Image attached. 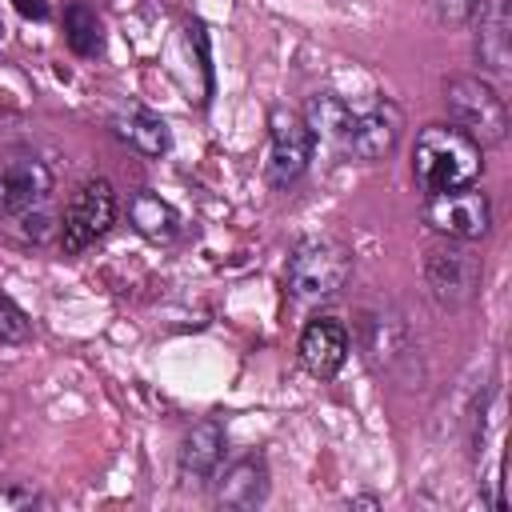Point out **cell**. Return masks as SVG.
<instances>
[{"label": "cell", "instance_id": "cell-15", "mask_svg": "<svg viewBox=\"0 0 512 512\" xmlns=\"http://www.w3.org/2000/svg\"><path fill=\"white\" fill-rule=\"evenodd\" d=\"M128 224L152 244H172L180 236V212L168 200H160L156 192H148V188L128 196Z\"/></svg>", "mask_w": 512, "mask_h": 512}, {"label": "cell", "instance_id": "cell-2", "mask_svg": "<svg viewBox=\"0 0 512 512\" xmlns=\"http://www.w3.org/2000/svg\"><path fill=\"white\" fill-rule=\"evenodd\" d=\"M352 276V248L336 236H300L284 264V284L296 300H328Z\"/></svg>", "mask_w": 512, "mask_h": 512}, {"label": "cell", "instance_id": "cell-13", "mask_svg": "<svg viewBox=\"0 0 512 512\" xmlns=\"http://www.w3.org/2000/svg\"><path fill=\"white\" fill-rule=\"evenodd\" d=\"M112 132H116L128 148H136L140 156H164V152L172 148V132H168L164 116H156V112L144 108V104H124V108H116Z\"/></svg>", "mask_w": 512, "mask_h": 512}, {"label": "cell", "instance_id": "cell-11", "mask_svg": "<svg viewBox=\"0 0 512 512\" xmlns=\"http://www.w3.org/2000/svg\"><path fill=\"white\" fill-rule=\"evenodd\" d=\"M296 356L300 364L320 376V380H332L344 360H348V328L336 320V316H316L304 324L300 332V344H296Z\"/></svg>", "mask_w": 512, "mask_h": 512}, {"label": "cell", "instance_id": "cell-4", "mask_svg": "<svg viewBox=\"0 0 512 512\" xmlns=\"http://www.w3.org/2000/svg\"><path fill=\"white\" fill-rule=\"evenodd\" d=\"M312 152H316V136H312L304 112L276 104L268 112V168H264L268 184L272 188H292L308 172Z\"/></svg>", "mask_w": 512, "mask_h": 512}, {"label": "cell", "instance_id": "cell-21", "mask_svg": "<svg viewBox=\"0 0 512 512\" xmlns=\"http://www.w3.org/2000/svg\"><path fill=\"white\" fill-rule=\"evenodd\" d=\"M12 4H16L24 16H32V20H44V16H48V4H44V0H12Z\"/></svg>", "mask_w": 512, "mask_h": 512}, {"label": "cell", "instance_id": "cell-9", "mask_svg": "<svg viewBox=\"0 0 512 512\" xmlns=\"http://www.w3.org/2000/svg\"><path fill=\"white\" fill-rule=\"evenodd\" d=\"M52 196V168L36 156H12L0 164V220H20L44 208Z\"/></svg>", "mask_w": 512, "mask_h": 512}, {"label": "cell", "instance_id": "cell-19", "mask_svg": "<svg viewBox=\"0 0 512 512\" xmlns=\"http://www.w3.org/2000/svg\"><path fill=\"white\" fill-rule=\"evenodd\" d=\"M432 4V16L444 24V28H464V24H476L480 12L488 8V0H428Z\"/></svg>", "mask_w": 512, "mask_h": 512}, {"label": "cell", "instance_id": "cell-16", "mask_svg": "<svg viewBox=\"0 0 512 512\" xmlns=\"http://www.w3.org/2000/svg\"><path fill=\"white\" fill-rule=\"evenodd\" d=\"M304 120H308L316 140H328V144L340 148L344 136H348V124H352V104L340 100L336 92H316L304 108Z\"/></svg>", "mask_w": 512, "mask_h": 512}, {"label": "cell", "instance_id": "cell-20", "mask_svg": "<svg viewBox=\"0 0 512 512\" xmlns=\"http://www.w3.org/2000/svg\"><path fill=\"white\" fill-rule=\"evenodd\" d=\"M44 496L32 492L28 484H4L0 488V512H28V508H40Z\"/></svg>", "mask_w": 512, "mask_h": 512}, {"label": "cell", "instance_id": "cell-17", "mask_svg": "<svg viewBox=\"0 0 512 512\" xmlns=\"http://www.w3.org/2000/svg\"><path fill=\"white\" fill-rule=\"evenodd\" d=\"M64 40H68V48L76 52V56H84V60H92V56H100L104 52V24H100V16H96V8H88V4H68L64 8Z\"/></svg>", "mask_w": 512, "mask_h": 512}, {"label": "cell", "instance_id": "cell-3", "mask_svg": "<svg viewBox=\"0 0 512 512\" xmlns=\"http://www.w3.org/2000/svg\"><path fill=\"white\" fill-rule=\"evenodd\" d=\"M444 104H448L452 124L460 132H468L480 148L504 144L508 108H504V96L496 92V84H488L484 76H452L444 84Z\"/></svg>", "mask_w": 512, "mask_h": 512}, {"label": "cell", "instance_id": "cell-14", "mask_svg": "<svg viewBox=\"0 0 512 512\" xmlns=\"http://www.w3.org/2000/svg\"><path fill=\"white\" fill-rule=\"evenodd\" d=\"M476 60L488 76H508L512 72V52H508V0H488V8L476 20Z\"/></svg>", "mask_w": 512, "mask_h": 512}, {"label": "cell", "instance_id": "cell-5", "mask_svg": "<svg viewBox=\"0 0 512 512\" xmlns=\"http://www.w3.org/2000/svg\"><path fill=\"white\" fill-rule=\"evenodd\" d=\"M112 224H116V188H112L104 176H88V180L72 192V200H68V208H64V220H60V248H64L68 256H76V252H84L88 244H96Z\"/></svg>", "mask_w": 512, "mask_h": 512}, {"label": "cell", "instance_id": "cell-10", "mask_svg": "<svg viewBox=\"0 0 512 512\" xmlns=\"http://www.w3.org/2000/svg\"><path fill=\"white\" fill-rule=\"evenodd\" d=\"M224 460V424L220 420H200L184 432L180 452H176V472L184 488H204Z\"/></svg>", "mask_w": 512, "mask_h": 512}, {"label": "cell", "instance_id": "cell-22", "mask_svg": "<svg viewBox=\"0 0 512 512\" xmlns=\"http://www.w3.org/2000/svg\"><path fill=\"white\" fill-rule=\"evenodd\" d=\"M376 504H380L376 496H356V500H352V508H376Z\"/></svg>", "mask_w": 512, "mask_h": 512}, {"label": "cell", "instance_id": "cell-6", "mask_svg": "<svg viewBox=\"0 0 512 512\" xmlns=\"http://www.w3.org/2000/svg\"><path fill=\"white\" fill-rule=\"evenodd\" d=\"M480 276H484V264L468 248V240H444V244L428 248L424 280H428V292H432V300L440 308L468 304L476 296V288H480Z\"/></svg>", "mask_w": 512, "mask_h": 512}, {"label": "cell", "instance_id": "cell-7", "mask_svg": "<svg viewBox=\"0 0 512 512\" xmlns=\"http://www.w3.org/2000/svg\"><path fill=\"white\" fill-rule=\"evenodd\" d=\"M424 224L444 240H480L492 228V200L476 184L424 196Z\"/></svg>", "mask_w": 512, "mask_h": 512}, {"label": "cell", "instance_id": "cell-8", "mask_svg": "<svg viewBox=\"0 0 512 512\" xmlns=\"http://www.w3.org/2000/svg\"><path fill=\"white\" fill-rule=\"evenodd\" d=\"M404 136V112L396 100L388 96H376L372 104L364 108H352V124H348V136L340 144L344 156H356V160H384L396 152Z\"/></svg>", "mask_w": 512, "mask_h": 512}, {"label": "cell", "instance_id": "cell-12", "mask_svg": "<svg viewBox=\"0 0 512 512\" xmlns=\"http://www.w3.org/2000/svg\"><path fill=\"white\" fill-rule=\"evenodd\" d=\"M216 480V504L220 508H256L268 500V460L264 456H244L228 464Z\"/></svg>", "mask_w": 512, "mask_h": 512}, {"label": "cell", "instance_id": "cell-1", "mask_svg": "<svg viewBox=\"0 0 512 512\" xmlns=\"http://www.w3.org/2000/svg\"><path fill=\"white\" fill-rule=\"evenodd\" d=\"M484 148L460 132L456 124H428L420 136H416V148H412V176H416V188L424 196H436V192H452V188H468L480 180V168H484Z\"/></svg>", "mask_w": 512, "mask_h": 512}, {"label": "cell", "instance_id": "cell-18", "mask_svg": "<svg viewBox=\"0 0 512 512\" xmlns=\"http://www.w3.org/2000/svg\"><path fill=\"white\" fill-rule=\"evenodd\" d=\"M32 336V320L28 312L0 288V344H24Z\"/></svg>", "mask_w": 512, "mask_h": 512}]
</instances>
